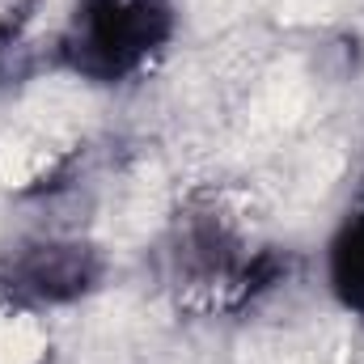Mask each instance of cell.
<instances>
[{"mask_svg": "<svg viewBox=\"0 0 364 364\" xmlns=\"http://www.w3.org/2000/svg\"><path fill=\"white\" fill-rule=\"evenodd\" d=\"M174 30V0H77L55 55L90 85H123L166 55Z\"/></svg>", "mask_w": 364, "mask_h": 364, "instance_id": "1", "label": "cell"}, {"mask_svg": "<svg viewBox=\"0 0 364 364\" xmlns=\"http://www.w3.org/2000/svg\"><path fill=\"white\" fill-rule=\"evenodd\" d=\"M174 284L195 309H242L288 275L275 250H250L220 208H191L174 229Z\"/></svg>", "mask_w": 364, "mask_h": 364, "instance_id": "2", "label": "cell"}, {"mask_svg": "<svg viewBox=\"0 0 364 364\" xmlns=\"http://www.w3.org/2000/svg\"><path fill=\"white\" fill-rule=\"evenodd\" d=\"M97 284H102V255L90 242H73V237L26 242L0 267V292L34 309L73 305L90 296Z\"/></svg>", "mask_w": 364, "mask_h": 364, "instance_id": "3", "label": "cell"}, {"mask_svg": "<svg viewBox=\"0 0 364 364\" xmlns=\"http://www.w3.org/2000/svg\"><path fill=\"white\" fill-rule=\"evenodd\" d=\"M326 279L339 305L364 318V208H356L331 237L326 250Z\"/></svg>", "mask_w": 364, "mask_h": 364, "instance_id": "4", "label": "cell"}, {"mask_svg": "<svg viewBox=\"0 0 364 364\" xmlns=\"http://www.w3.org/2000/svg\"><path fill=\"white\" fill-rule=\"evenodd\" d=\"M0 364H51V331L43 309L0 292Z\"/></svg>", "mask_w": 364, "mask_h": 364, "instance_id": "5", "label": "cell"}, {"mask_svg": "<svg viewBox=\"0 0 364 364\" xmlns=\"http://www.w3.org/2000/svg\"><path fill=\"white\" fill-rule=\"evenodd\" d=\"M30 17H34V4H13L0 13V81L17 77V55L26 51V30H30Z\"/></svg>", "mask_w": 364, "mask_h": 364, "instance_id": "6", "label": "cell"}]
</instances>
